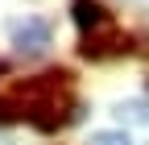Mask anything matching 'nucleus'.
Instances as JSON below:
<instances>
[{
  "mask_svg": "<svg viewBox=\"0 0 149 145\" xmlns=\"http://www.w3.org/2000/svg\"><path fill=\"white\" fill-rule=\"evenodd\" d=\"M91 145H133L124 133H116V129H104V133H95L91 137Z\"/></svg>",
  "mask_w": 149,
  "mask_h": 145,
  "instance_id": "39448f33",
  "label": "nucleus"
},
{
  "mask_svg": "<svg viewBox=\"0 0 149 145\" xmlns=\"http://www.w3.org/2000/svg\"><path fill=\"white\" fill-rule=\"evenodd\" d=\"M17 120H21V108L0 96V129H4V124H17Z\"/></svg>",
  "mask_w": 149,
  "mask_h": 145,
  "instance_id": "423d86ee",
  "label": "nucleus"
},
{
  "mask_svg": "<svg viewBox=\"0 0 149 145\" xmlns=\"http://www.w3.org/2000/svg\"><path fill=\"white\" fill-rule=\"evenodd\" d=\"M70 17L83 33H95V29H108V8L104 0H70Z\"/></svg>",
  "mask_w": 149,
  "mask_h": 145,
  "instance_id": "7ed1b4c3",
  "label": "nucleus"
},
{
  "mask_svg": "<svg viewBox=\"0 0 149 145\" xmlns=\"http://www.w3.org/2000/svg\"><path fill=\"white\" fill-rule=\"evenodd\" d=\"M50 38H54V29H50V21H42V17H29V21H21L13 29V46L21 54H46Z\"/></svg>",
  "mask_w": 149,
  "mask_h": 145,
  "instance_id": "f257e3e1",
  "label": "nucleus"
},
{
  "mask_svg": "<svg viewBox=\"0 0 149 145\" xmlns=\"http://www.w3.org/2000/svg\"><path fill=\"white\" fill-rule=\"evenodd\" d=\"M120 116H124V120L149 124V104H145V100H128V104H120Z\"/></svg>",
  "mask_w": 149,
  "mask_h": 145,
  "instance_id": "20e7f679",
  "label": "nucleus"
},
{
  "mask_svg": "<svg viewBox=\"0 0 149 145\" xmlns=\"http://www.w3.org/2000/svg\"><path fill=\"white\" fill-rule=\"evenodd\" d=\"M128 50V38H120V33H112V29H95V33H87L83 38V46H79V54L83 58H91V62H100V58H112V54H124Z\"/></svg>",
  "mask_w": 149,
  "mask_h": 145,
  "instance_id": "f03ea898",
  "label": "nucleus"
}]
</instances>
